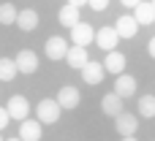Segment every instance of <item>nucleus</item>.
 <instances>
[{
  "instance_id": "21",
  "label": "nucleus",
  "mask_w": 155,
  "mask_h": 141,
  "mask_svg": "<svg viewBox=\"0 0 155 141\" xmlns=\"http://www.w3.org/2000/svg\"><path fill=\"white\" fill-rule=\"evenodd\" d=\"M139 114L142 117H155V95H142L139 98Z\"/></svg>"
},
{
  "instance_id": "5",
  "label": "nucleus",
  "mask_w": 155,
  "mask_h": 141,
  "mask_svg": "<svg viewBox=\"0 0 155 141\" xmlns=\"http://www.w3.org/2000/svg\"><path fill=\"white\" fill-rule=\"evenodd\" d=\"M93 38H95V30H93L87 22H79V24L71 27V41H74V46H87Z\"/></svg>"
},
{
  "instance_id": "18",
  "label": "nucleus",
  "mask_w": 155,
  "mask_h": 141,
  "mask_svg": "<svg viewBox=\"0 0 155 141\" xmlns=\"http://www.w3.org/2000/svg\"><path fill=\"white\" fill-rule=\"evenodd\" d=\"M82 79H84V84H101V79H104V65L90 60V62L82 68Z\"/></svg>"
},
{
  "instance_id": "30",
  "label": "nucleus",
  "mask_w": 155,
  "mask_h": 141,
  "mask_svg": "<svg viewBox=\"0 0 155 141\" xmlns=\"http://www.w3.org/2000/svg\"><path fill=\"white\" fill-rule=\"evenodd\" d=\"M0 141H3V136H0Z\"/></svg>"
},
{
  "instance_id": "9",
  "label": "nucleus",
  "mask_w": 155,
  "mask_h": 141,
  "mask_svg": "<svg viewBox=\"0 0 155 141\" xmlns=\"http://www.w3.org/2000/svg\"><path fill=\"white\" fill-rule=\"evenodd\" d=\"M117 122H114V128H117V133L125 139V136H136V130H139V120H134V114H120V117H114Z\"/></svg>"
},
{
  "instance_id": "6",
  "label": "nucleus",
  "mask_w": 155,
  "mask_h": 141,
  "mask_svg": "<svg viewBox=\"0 0 155 141\" xmlns=\"http://www.w3.org/2000/svg\"><path fill=\"white\" fill-rule=\"evenodd\" d=\"M8 114H11V120H27V114H30V103H27V98L25 95H14L11 101H8Z\"/></svg>"
},
{
  "instance_id": "2",
  "label": "nucleus",
  "mask_w": 155,
  "mask_h": 141,
  "mask_svg": "<svg viewBox=\"0 0 155 141\" xmlns=\"http://www.w3.org/2000/svg\"><path fill=\"white\" fill-rule=\"evenodd\" d=\"M14 62H16V71L25 73V76H30V73L38 71V54H35L33 49H22V52L14 57Z\"/></svg>"
},
{
  "instance_id": "23",
  "label": "nucleus",
  "mask_w": 155,
  "mask_h": 141,
  "mask_svg": "<svg viewBox=\"0 0 155 141\" xmlns=\"http://www.w3.org/2000/svg\"><path fill=\"white\" fill-rule=\"evenodd\" d=\"M8 120H11V114H8V109H3V106H0V130H3V128L8 125Z\"/></svg>"
},
{
  "instance_id": "20",
  "label": "nucleus",
  "mask_w": 155,
  "mask_h": 141,
  "mask_svg": "<svg viewBox=\"0 0 155 141\" xmlns=\"http://www.w3.org/2000/svg\"><path fill=\"white\" fill-rule=\"evenodd\" d=\"M16 5L14 3H3L0 5V24H16Z\"/></svg>"
},
{
  "instance_id": "1",
  "label": "nucleus",
  "mask_w": 155,
  "mask_h": 141,
  "mask_svg": "<svg viewBox=\"0 0 155 141\" xmlns=\"http://www.w3.org/2000/svg\"><path fill=\"white\" fill-rule=\"evenodd\" d=\"M60 103L57 101H52V98H44L38 106H35V114H38V122H46V125H52V122H57L60 120Z\"/></svg>"
},
{
  "instance_id": "13",
  "label": "nucleus",
  "mask_w": 155,
  "mask_h": 141,
  "mask_svg": "<svg viewBox=\"0 0 155 141\" xmlns=\"http://www.w3.org/2000/svg\"><path fill=\"white\" fill-rule=\"evenodd\" d=\"M19 139L22 141H41V122L38 120H25L19 125Z\"/></svg>"
},
{
  "instance_id": "11",
  "label": "nucleus",
  "mask_w": 155,
  "mask_h": 141,
  "mask_svg": "<svg viewBox=\"0 0 155 141\" xmlns=\"http://www.w3.org/2000/svg\"><path fill=\"white\" fill-rule=\"evenodd\" d=\"M79 90L76 87H60V92H57V103H60V109H76L79 106Z\"/></svg>"
},
{
  "instance_id": "16",
  "label": "nucleus",
  "mask_w": 155,
  "mask_h": 141,
  "mask_svg": "<svg viewBox=\"0 0 155 141\" xmlns=\"http://www.w3.org/2000/svg\"><path fill=\"white\" fill-rule=\"evenodd\" d=\"M134 19H136L139 24H153L155 22V5L147 3V0H142V3L134 8Z\"/></svg>"
},
{
  "instance_id": "19",
  "label": "nucleus",
  "mask_w": 155,
  "mask_h": 141,
  "mask_svg": "<svg viewBox=\"0 0 155 141\" xmlns=\"http://www.w3.org/2000/svg\"><path fill=\"white\" fill-rule=\"evenodd\" d=\"M16 62L11 60V57H0V82H11V79H16Z\"/></svg>"
},
{
  "instance_id": "28",
  "label": "nucleus",
  "mask_w": 155,
  "mask_h": 141,
  "mask_svg": "<svg viewBox=\"0 0 155 141\" xmlns=\"http://www.w3.org/2000/svg\"><path fill=\"white\" fill-rule=\"evenodd\" d=\"M8 141H22V139H8Z\"/></svg>"
},
{
  "instance_id": "4",
  "label": "nucleus",
  "mask_w": 155,
  "mask_h": 141,
  "mask_svg": "<svg viewBox=\"0 0 155 141\" xmlns=\"http://www.w3.org/2000/svg\"><path fill=\"white\" fill-rule=\"evenodd\" d=\"M117 41H120V35H117L114 27H101V30H95V43H98L104 52H114V49H117Z\"/></svg>"
},
{
  "instance_id": "29",
  "label": "nucleus",
  "mask_w": 155,
  "mask_h": 141,
  "mask_svg": "<svg viewBox=\"0 0 155 141\" xmlns=\"http://www.w3.org/2000/svg\"><path fill=\"white\" fill-rule=\"evenodd\" d=\"M150 3H153V5H155V0H150Z\"/></svg>"
},
{
  "instance_id": "24",
  "label": "nucleus",
  "mask_w": 155,
  "mask_h": 141,
  "mask_svg": "<svg viewBox=\"0 0 155 141\" xmlns=\"http://www.w3.org/2000/svg\"><path fill=\"white\" fill-rule=\"evenodd\" d=\"M147 52H150V57H155V35L150 38V43H147Z\"/></svg>"
},
{
  "instance_id": "25",
  "label": "nucleus",
  "mask_w": 155,
  "mask_h": 141,
  "mask_svg": "<svg viewBox=\"0 0 155 141\" xmlns=\"http://www.w3.org/2000/svg\"><path fill=\"white\" fill-rule=\"evenodd\" d=\"M139 3H142V0H123V5H125V8H136Z\"/></svg>"
},
{
  "instance_id": "27",
  "label": "nucleus",
  "mask_w": 155,
  "mask_h": 141,
  "mask_svg": "<svg viewBox=\"0 0 155 141\" xmlns=\"http://www.w3.org/2000/svg\"><path fill=\"white\" fill-rule=\"evenodd\" d=\"M123 141H136V139H134V136H125V139H123Z\"/></svg>"
},
{
  "instance_id": "3",
  "label": "nucleus",
  "mask_w": 155,
  "mask_h": 141,
  "mask_svg": "<svg viewBox=\"0 0 155 141\" xmlns=\"http://www.w3.org/2000/svg\"><path fill=\"white\" fill-rule=\"evenodd\" d=\"M44 54H46L49 60H65V54H68V43H65V38L52 35V38L44 43Z\"/></svg>"
},
{
  "instance_id": "8",
  "label": "nucleus",
  "mask_w": 155,
  "mask_h": 141,
  "mask_svg": "<svg viewBox=\"0 0 155 141\" xmlns=\"http://www.w3.org/2000/svg\"><path fill=\"white\" fill-rule=\"evenodd\" d=\"M16 27H19L22 33H33V30L38 27V11H35V8L19 11V14H16Z\"/></svg>"
},
{
  "instance_id": "22",
  "label": "nucleus",
  "mask_w": 155,
  "mask_h": 141,
  "mask_svg": "<svg viewBox=\"0 0 155 141\" xmlns=\"http://www.w3.org/2000/svg\"><path fill=\"white\" fill-rule=\"evenodd\" d=\"M87 3L93 11H106V5H109V0H87Z\"/></svg>"
},
{
  "instance_id": "15",
  "label": "nucleus",
  "mask_w": 155,
  "mask_h": 141,
  "mask_svg": "<svg viewBox=\"0 0 155 141\" xmlns=\"http://www.w3.org/2000/svg\"><path fill=\"white\" fill-rule=\"evenodd\" d=\"M114 92H117L120 98H131V95L136 92V79L128 76V73H120L117 82H114Z\"/></svg>"
},
{
  "instance_id": "12",
  "label": "nucleus",
  "mask_w": 155,
  "mask_h": 141,
  "mask_svg": "<svg viewBox=\"0 0 155 141\" xmlns=\"http://www.w3.org/2000/svg\"><path fill=\"white\" fill-rule=\"evenodd\" d=\"M101 109H104L106 117H120L123 114V98L117 92H109V95L101 98Z\"/></svg>"
},
{
  "instance_id": "10",
  "label": "nucleus",
  "mask_w": 155,
  "mask_h": 141,
  "mask_svg": "<svg viewBox=\"0 0 155 141\" xmlns=\"http://www.w3.org/2000/svg\"><path fill=\"white\" fill-rule=\"evenodd\" d=\"M114 30H117V35H120V38H134V35H136V30H139V22H136L131 14H123V16L117 19Z\"/></svg>"
},
{
  "instance_id": "26",
  "label": "nucleus",
  "mask_w": 155,
  "mask_h": 141,
  "mask_svg": "<svg viewBox=\"0 0 155 141\" xmlns=\"http://www.w3.org/2000/svg\"><path fill=\"white\" fill-rule=\"evenodd\" d=\"M65 3H71V5H76V8H79V5H84L87 0H65Z\"/></svg>"
},
{
  "instance_id": "14",
  "label": "nucleus",
  "mask_w": 155,
  "mask_h": 141,
  "mask_svg": "<svg viewBox=\"0 0 155 141\" xmlns=\"http://www.w3.org/2000/svg\"><path fill=\"white\" fill-rule=\"evenodd\" d=\"M65 60H68V65H71V68H79V71H82V68L90 62V54L84 52V46H68Z\"/></svg>"
},
{
  "instance_id": "17",
  "label": "nucleus",
  "mask_w": 155,
  "mask_h": 141,
  "mask_svg": "<svg viewBox=\"0 0 155 141\" xmlns=\"http://www.w3.org/2000/svg\"><path fill=\"white\" fill-rule=\"evenodd\" d=\"M57 19H60V24H63V27H68V30H71L74 24H79V22H82V19H79V8H76V5H71V3H65V5L60 8Z\"/></svg>"
},
{
  "instance_id": "7",
  "label": "nucleus",
  "mask_w": 155,
  "mask_h": 141,
  "mask_svg": "<svg viewBox=\"0 0 155 141\" xmlns=\"http://www.w3.org/2000/svg\"><path fill=\"white\" fill-rule=\"evenodd\" d=\"M104 71H109V73H114V76H120V73H125V54L123 52H106V57H104Z\"/></svg>"
}]
</instances>
